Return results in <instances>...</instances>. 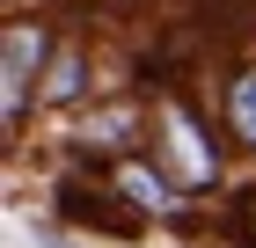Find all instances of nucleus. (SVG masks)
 <instances>
[{
    "label": "nucleus",
    "mask_w": 256,
    "mask_h": 248,
    "mask_svg": "<svg viewBox=\"0 0 256 248\" xmlns=\"http://www.w3.org/2000/svg\"><path fill=\"white\" fill-rule=\"evenodd\" d=\"M227 124H234V139L256 153V66L227 80Z\"/></svg>",
    "instance_id": "obj_1"
},
{
    "label": "nucleus",
    "mask_w": 256,
    "mask_h": 248,
    "mask_svg": "<svg viewBox=\"0 0 256 248\" xmlns=\"http://www.w3.org/2000/svg\"><path fill=\"white\" fill-rule=\"evenodd\" d=\"M37 66V29H8V124L22 117V73Z\"/></svg>",
    "instance_id": "obj_2"
},
{
    "label": "nucleus",
    "mask_w": 256,
    "mask_h": 248,
    "mask_svg": "<svg viewBox=\"0 0 256 248\" xmlns=\"http://www.w3.org/2000/svg\"><path fill=\"white\" fill-rule=\"evenodd\" d=\"M124 190H132V205H146V212H168V190H161L146 168H124Z\"/></svg>",
    "instance_id": "obj_3"
},
{
    "label": "nucleus",
    "mask_w": 256,
    "mask_h": 248,
    "mask_svg": "<svg viewBox=\"0 0 256 248\" xmlns=\"http://www.w3.org/2000/svg\"><path fill=\"white\" fill-rule=\"evenodd\" d=\"M80 80H74V58H59V66H52V95H74Z\"/></svg>",
    "instance_id": "obj_4"
}]
</instances>
